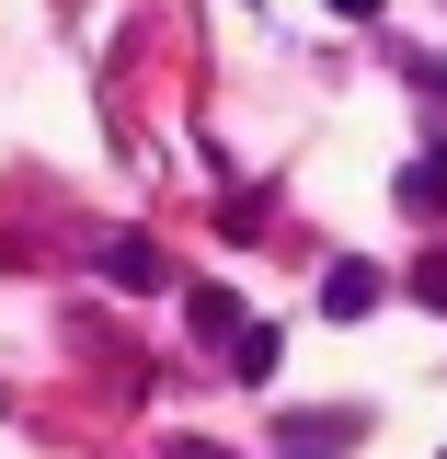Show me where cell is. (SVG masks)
Masks as SVG:
<instances>
[{"label":"cell","mask_w":447,"mask_h":459,"mask_svg":"<svg viewBox=\"0 0 447 459\" xmlns=\"http://www.w3.org/2000/svg\"><path fill=\"white\" fill-rule=\"evenodd\" d=\"M161 276H172V264H161V241H138V230H115V241H104V287H126V299H150Z\"/></svg>","instance_id":"6da1fadb"},{"label":"cell","mask_w":447,"mask_h":459,"mask_svg":"<svg viewBox=\"0 0 447 459\" xmlns=\"http://www.w3.org/2000/svg\"><path fill=\"white\" fill-rule=\"evenodd\" d=\"M322 310H333V322H367V310H379V264H356V253L322 264Z\"/></svg>","instance_id":"7a4b0ae2"},{"label":"cell","mask_w":447,"mask_h":459,"mask_svg":"<svg viewBox=\"0 0 447 459\" xmlns=\"http://www.w3.org/2000/svg\"><path fill=\"white\" fill-rule=\"evenodd\" d=\"M344 448H356V413H298V437L276 459H344Z\"/></svg>","instance_id":"3957f363"},{"label":"cell","mask_w":447,"mask_h":459,"mask_svg":"<svg viewBox=\"0 0 447 459\" xmlns=\"http://www.w3.org/2000/svg\"><path fill=\"white\" fill-rule=\"evenodd\" d=\"M229 368H241V379H276V333H264V322H241V333H229Z\"/></svg>","instance_id":"277c9868"},{"label":"cell","mask_w":447,"mask_h":459,"mask_svg":"<svg viewBox=\"0 0 447 459\" xmlns=\"http://www.w3.org/2000/svg\"><path fill=\"white\" fill-rule=\"evenodd\" d=\"M184 310H195V333H219V344L241 333V299H229V287H195V299H184Z\"/></svg>","instance_id":"5b68a950"},{"label":"cell","mask_w":447,"mask_h":459,"mask_svg":"<svg viewBox=\"0 0 447 459\" xmlns=\"http://www.w3.org/2000/svg\"><path fill=\"white\" fill-rule=\"evenodd\" d=\"M401 195H413V207H447V150H425V161L401 172Z\"/></svg>","instance_id":"8992f818"},{"label":"cell","mask_w":447,"mask_h":459,"mask_svg":"<svg viewBox=\"0 0 447 459\" xmlns=\"http://www.w3.org/2000/svg\"><path fill=\"white\" fill-rule=\"evenodd\" d=\"M413 299H436V310H447V253H425V264H413Z\"/></svg>","instance_id":"52a82bcc"},{"label":"cell","mask_w":447,"mask_h":459,"mask_svg":"<svg viewBox=\"0 0 447 459\" xmlns=\"http://www.w3.org/2000/svg\"><path fill=\"white\" fill-rule=\"evenodd\" d=\"M172 459H229V448H207V437H184V448H172Z\"/></svg>","instance_id":"ba28073f"},{"label":"cell","mask_w":447,"mask_h":459,"mask_svg":"<svg viewBox=\"0 0 447 459\" xmlns=\"http://www.w3.org/2000/svg\"><path fill=\"white\" fill-rule=\"evenodd\" d=\"M333 12H356V23H367V12H379V0H333Z\"/></svg>","instance_id":"9c48e42d"}]
</instances>
